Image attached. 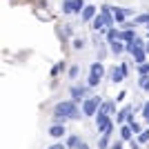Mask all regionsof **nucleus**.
I'll return each mask as SVG.
<instances>
[{
    "mask_svg": "<svg viewBox=\"0 0 149 149\" xmlns=\"http://www.w3.org/2000/svg\"><path fill=\"white\" fill-rule=\"evenodd\" d=\"M78 118H80V109L76 107L74 100L58 102L54 109V125H65L67 120H78Z\"/></svg>",
    "mask_w": 149,
    "mask_h": 149,
    "instance_id": "1",
    "label": "nucleus"
},
{
    "mask_svg": "<svg viewBox=\"0 0 149 149\" xmlns=\"http://www.w3.org/2000/svg\"><path fill=\"white\" fill-rule=\"evenodd\" d=\"M102 102H105V100L98 98V96H91V98H87L85 102H82V113H85V116H89V118H91V116H96V113L100 111Z\"/></svg>",
    "mask_w": 149,
    "mask_h": 149,
    "instance_id": "2",
    "label": "nucleus"
},
{
    "mask_svg": "<svg viewBox=\"0 0 149 149\" xmlns=\"http://www.w3.org/2000/svg\"><path fill=\"white\" fill-rule=\"evenodd\" d=\"M136 111V107H131V105H127L125 109H120V113L116 116V123H125V120H131V113Z\"/></svg>",
    "mask_w": 149,
    "mask_h": 149,
    "instance_id": "3",
    "label": "nucleus"
},
{
    "mask_svg": "<svg viewBox=\"0 0 149 149\" xmlns=\"http://www.w3.org/2000/svg\"><path fill=\"white\" fill-rule=\"evenodd\" d=\"M85 96H87V87H71V98H74V102H80Z\"/></svg>",
    "mask_w": 149,
    "mask_h": 149,
    "instance_id": "4",
    "label": "nucleus"
},
{
    "mask_svg": "<svg viewBox=\"0 0 149 149\" xmlns=\"http://www.w3.org/2000/svg\"><path fill=\"white\" fill-rule=\"evenodd\" d=\"M125 76H127V74L123 71V67H113L111 74H109V78H111V82H123Z\"/></svg>",
    "mask_w": 149,
    "mask_h": 149,
    "instance_id": "5",
    "label": "nucleus"
},
{
    "mask_svg": "<svg viewBox=\"0 0 149 149\" xmlns=\"http://www.w3.org/2000/svg\"><path fill=\"white\" fill-rule=\"evenodd\" d=\"M93 29L96 31H109V25H107V20L102 16H96L93 18Z\"/></svg>",
    "mask_w": 149,
    "mask_h": 149,
    "instance_id": "6",
    "label": "nucleus"
},
{
    "mask_svg": "<svg viewBox=\"0 0 149 149\" xmlns=\"http://www.w3.org/2000/svg\"><path fill=\"white\" fill-rule=\"evenodd\" d=\"M49 136L51 138H62L65 136V125H51L49 127Z\"/></svg>",
    "mask_w": 149,
    "mask_h": 149,
    "instance_id": "7",
    "label": "nucleus"
},
{
    "mask_svg": "<svg viewBox=\"0 0 149 149\" xmlns=\"http://www.w3.org/2000/svg\"><path fill=\"white\" fill-rule=\"evenodd\" d=\"M143 47H145V45H143V40H140V38H136L134 42H129V45H127V47H125V51L134 56V51H136V49H143Z\"/></svg>",
    "mask_w": 149,
    "mask_h": 149,
    "instance_id": "8",
    "label": "nucleus"
},
{
    "mask_svg": "<svg viewBox=\"0 0 149 149\" xmlns=\"http://www.w3.org/2000/svg\"><path fill=\"white\" fill-rule=\"evenodd\" d=\"M131 9H113V16H116V20H118V22H125V18H127V16H131Z\"/></svg>",
    "mask_w": 149,
    "mask_h": 149,
    "instance_id": "9",
    "label": "nucleus"
},
{
    "mask_svg": "<svg viewBox=\"0 0 149 149\" xmlns=\"http://www.w3.org/2000/svg\"><path fill=\"white\" fill-rule=\"evenodd\" d=\"M120 40H125L127 45H129V42H134V40H136V31H131V29H125L123 33H120Z\"/></svg>",
    "mask_w": 149,
    "mask_h": 149,
    "instance_id": "10",
    "label": "nucleus"
},
{
    "mask_svg": "<svg viewBox=\"0 0 149 149\" xmlns=\"http://www.w3.org/2000/svg\"><path fill=\"white\" fill-rule=\"evenodd\" d=\"M113 109H116V100H105L102 107H100V111H105V113H111Z\"/></svg>",
    "mask_w": 149,
    "mask_h": 149,
    "instance_id": "11",
    "label": "nucleus"
},
{
    "mask_svg": "<svg viewBox=\"0 0 149 149\" xmlns=\"http://www.w3.org/2000/svg\"><path fill=\"white\" fill-rule=\"evenodd\" d=\"M91 18H96V7H85V11H82V20H91Z\"/></svg>",
    "mask_w": 149,
    "mask_h": 149,
    "instance_id": "12",
    "label": "nucleus"
},
{
    "mask_svg": "<svg viewBox=\"0 0 149 149\" xmlns=\"http://www.w3.org/2000/svg\"><path fill=\"white\" fill-rule=\"evenodd\" d=\"M102 71H105V69H102V65H100V62H93V65H91V76L102 78Z\"/></svg>",
    "mask_w": 149,
    "mask_h": 149,
    "instance_id": "13",
    "label": "nucleus"
},
{
    "mask_svg": "<svg viewBox=\"0 0 149 149\" xmlns=\"http://www.w3.org/2000/svg\"><path fill=\"white\" fill-rule=\"evenodd\" d=\"M131 134H134V129H131L129 125H125L123 129H120V138L123 140H131Z\"/></svg>",
    "mask_w": 149,
    "mask_h": 149,
    "instance_id": "14",
    "label": "nucleus"
},
{
    "mask_svg": "<svg viewBox=\"0 0 149 149\" xmlns=\"http://www.w3.org/2000/svg\"><path fill=\"white\" fill-rule=\"evenodd\" d=\"M67 147H71V149H78V147H80V138L76 136V134H71V136H69V140H67Z\"/></svg>",
    "mask_w": 149,
    "mask_h": 149,
    "instance_id": "15",
    "label": "nucleus"
},
{
    "mask_svg": "<svg viewBox=\"0 0 149 149\" xmlns=\"http://www.w3.org/2000/svg\"><path fill=\"white\" fill-rule=\"evenodd\" d=\"M134 60H136L138 65H145V47H143V49H136V51H134Z\"/></svg>",
    "mask_w": 149,
    "mask_h": 149,
    "instance_id": "16",
    "label": "nucleus"
},
{
    "mask_svg": "<svg viewBox=\"0 0 149 149\" xmlns=\"http://www.w3.org/2000/svg\"><path fill=\"white\" fill-rule=\"evenodd\" d=\"M109 47H111V51H113V54H120V51L125 49L120 40H113V42H109Z\"/></svg>",
    "mask_w": 149,
    "mask_h": 149,
    "instance_id": "17",
    "label": "nucleus"
},
{
    "mask_svg": "<svg viewBox=\"0 0 149 149\" xmlns=\"http://www.w3.org/2000/svg\"><path fill=\"white\" fill-rule=\"evenodd\" d=\"M62 11L65 13H74V0H65V2H62Z\"/></svg>",
    "mask_w": 149,
    "mask_h": 149,
    "instance_id": "18",
    "label": "nucleus"
},
{
    "mask_svg": "<svg viewBox=\"0 0 149 149\" xmlns=\"http://www.w3.org/2000/svg\"><path fill=\"white\" fill-rule=\"evenodd\" d=\"M118 38H120V31H116V29H109V31H107V40H109V42L118 40Z\"/></svg>",
    "mask_w": 149,
    "mask_h": 149,
    "instance_id": "19",
    "label": "nucleus"
},
{
    "mask_svg": "<svg viewBox=\"0 0 149 149\" xmlns=\"http://www.w3.org/2000/svg\"><path fill=\"white\" fill-rule=\"evenodd\" d=\"M76 11H78V13L85 11V2H82V0H74V13Z\"/></svg>",
    "mask_w": 149,
    "mask_h": 149,
    "instance_id": "20",
    "label": "nucleus"
},
{
    "mask_svg": "<svg viewBox=\"0 0 149 149\" xmlns=\"http://www.w3.org/2000/svg\"><path fill=\"white\" fill-rule=\"evenodd\" d=\"M138 143H149V129H145V131H140V136H138Z\"/></svg>",
    "mask_w": 149,
    "mask_h": 149,
    "instance_id": "21",
    "label": "nucleus"
},
{
    "mask_svg": "<svg viewBox=\"0 0 149 149\" xmlns=\"http://www.w3.org/2000/svg\"><path fill=\"white\" fill-rule=\"evenodd\" d=\"M140 89L149 91V76H140Z\"/></svg>",
    "mask_w": 149,
    "mask_h": 149,
    "instance_id": "22",
    "label": "nucleus"
},
{
    "mask_svg": "<svg viewBox=\"0 0 149 149\" xmlns=\"http://www.w3.org/2000/svg\"><path fill=\"white\" fill-rule=\"evenodd\" d=\"M138 71H140V76H149V65L145 62V65H138Z\"/></svg>",
    "mask_w": 149,
    "mask_h": 149,
    "instance_id": "23",
    "label": "nucleus"
},
{
    "mask_svg": "<svg viewBox=\"0 0 149 149\" xmlns=\"http://www.w3.org/2000/svg\"><path fill=\"white\" fill-rule=\"evenodd\" d=\"M129 127H131V129H134V134H140V125H138V123H136V120H134V118L129 120Z\"/></svg>",
    "mask_w": 149,
    "mask_h": 149,
    "instance_id": "24",
    "label": "nucleus"
},
{
    "mask_svg": "<svg viewBox=\"0 0 149 149\" xmlns=\"http://www.w3.org/2000/svg\"><path fill=\"white\" fill-rule=\"evenodd\" d=\"M138 22H149V13H143V16H138V18L134 20V25H138Z\"/></svg>",
    "mask_w": 149,
    "mask_h": 149,
    "instance_id": "25",
    "label": "nucleus"
},
{
    "mask_svg": "<svg viewBox=\"0 0 149 149\" xmlns=\"http://www.w3.org/2000/svg\"><path fill=\"white\" fill-rule=\"evenodd\" d=\"M82 47H85V40H82V38H76L74 40V49H82Z\"/></svg>",
    "mask_w": 149,
    "mask_h": 149,
    "instance_id": "26",
    "label": "nucleus"
},
{
    "mask_svg": "<svg viewBox=\"0 0 149 149\" xmlns=\"http://www.w3.org/2000/svg\"><path fill=\"white\" fill-rule=\"evenodd\" d=\"M107 143H109V136H102V138H100V143H98V147L100 149H107Z\"/></svg>",
    "mask_w": 149,
    "mask_h": 149,
    "instance_id": "27",
    "label": "nucleus"
},
{
    "mask_svg": "<svg viewBox=\"0 0 149 149\" xmlns=\"http://www.w3.org/2000/svg\"><path fill=\"white\" fill-rule=\"evenodd\" d=\"M143 118L149 123V102H145V107H143Z\"/></svg>",
    "mask_w": 149,
    "mask_h": 149,
    "instance_id": "28",
    "label": "nucleus"
},
{
    "mask_svg": "<svg viewBox=\"0 0 149 149\" xmlns=\"http://www.w3.org/2000/svg\"><path fill=\"white\" fill-rule=\"evenodd\" d=\"M47 149H67V145H62V143H56V145H51V147Z\"/></svg>",
    "mask_w": 149,
    "mask_h": 149,
    "instance_id": "29",
    "label": "nucleus"
},
{
    "mask_svg": "<svg viewBox=\"0 0 149 149\" xmlns=\"http://www.w3.org/2000/svg\"><path fill=\"white\" fill-rule=\"evenodd\" d=\"M69 76H71V78H76V76H78V67H76V65L69 69Z\"/></svg>",
    "mask_w": 149,
    "mask_h": 149,
    "instance_id": "30",
    "label": "nucleus"
},
{
    "mask_svg": "<svg viewBox=\"0 0 149 149\" xmlns=\"http://www.w3.org/2000/svg\"><path fill=\"white\" fill-rule=\"evenodd\" d=\"M62 33H65V36H71V33H74V31H71V27H62Z\"/></svg>",
    "mask_w": 149,
    "mask_h": 149,
    "instance_id": "31",
    "label": "nucleus"
},
{
    "mask_svg": "<svg viewBox=\"0 0 149 149\" xmlns=\"http://www.w3.org/2000/svg\"><path fill=\"white\" fill-rule=\"evenodd\" d=\"M111 149H123V143H113V145H111Z\"/></svg>",
    "mask_w": 149,
    "mask_h": 149,
    "instance_id": "32",
    "label": "nucleus"
},
{
    "mask_svg": "<svg viewBox=\"0 0 149 149\" xmlns=\"http://www.w3.org/2000/svg\"><path fill=\"white\" fill-rule=\"evenodd\" d=\"M78 149H89V145L87 143H80V147H78Z\"/></svg>",
    "mask_w": 149,
    "mask_h": 149,
    "instance_id": "33",
    "label": "nucleus"
},
{
    "mask_svg": "<svg viewBox=\"0 0 149 149\" xmlns=\"http://www.w3.org/2000/svg\"><path fill=\"white\" fill-rule=\"evenodd\" d=\"M145 51H147V54H149V42H147V45H145Z\"/></svg>",
    "mask_w": 149,
    "mask_h": 149,
    "instance_id": "34",
    "label": "nucleus"
},
{
    "mask_svg": "<svg viewBox=\"0 0 149 149\" xmlns=\"http://www.w3.org/2000/svg\"><path fill=\"white\" fill-rule=\"evenodd\" d=\"M147 31H149V22H147Z\"/></svg>",
    "mask_w": 149,
    "mask_h": 149,
    "instance_id": "35",
    "label": "nucleus"
}]
</instances>
